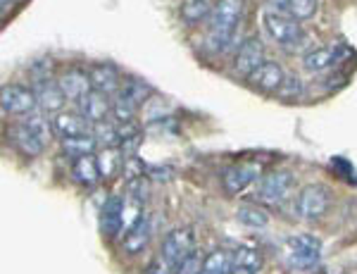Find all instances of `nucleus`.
<instances>
[{
  "label": "nucleus",
  "mask_w": 357,
  "mask_h": 274,
  "mask_svg": "<svg viewBox=\"0 0 357 274\" xmlns=\"http://www.w3.org/2000/svg\"><path fill=\"white\" fill-rule=\"evenodd\" d=\"M241 17H243V0H217L207 20L205 48L210 53H224L234 43Z\"/></svg>",
  "instance_id": "1"
},
{
  "label": "nucleus",
  "mask_w": 357,
  "mask_h": 274,
  "mask_svg": "<svg viewBox=\"0 0 357 274\" xmlns=\"http://www.w3.org/2000/svg\"><path fill=\"white\" fill-rule=\"evenodd\" d=\"M264 29L274 38L281 48L289 53H298L307 43V33L303 31L301 20L293 15H279V13H264Z\"/></svg>",
  "instance_id": "2"
},
{
  "label": "nucleus",
  "mask_w": 357,
  "mask_h": 274,
  "mask_svg": "<svg viewBox=\"0 0 357 274\" xmlns=\"http://www.w3.org/2000/svg\"><path fill=\"white\" fill-rule=\"evenodd\" d=\"M286 260H289L291 267H298V270H310V267L317 265L321 255V243L317 241L310 234H296V236L286 238Z\"/></svg>",
  "instance_id": "3"
},
{
  "label": "nucleus",
  "mask_w": 357,
  "mask_h": 274,
  "mask_svg": "<svg viewBox=\"0 0 357 274\" xmlns=\"http://www.w3.org/2000/svg\"><path fill=\"white\" fill-rule=\"evenodd\" d=\"M0 107L5 115H29L38 107L36 93L33 89L20 86V84H5L0 89Z\"/></svg>",
  "instance_id": "4"
},
{
  "label": "nucleus",
  "mask_w": 357,
  "mask_h": 274,
  "mask_svg": "<svg viewBox=\"0 0 357 274\" xmlns=\"http://www.w3.org/2000/svg\"><path fill=\"white\" fill-rule=\"evenodd\" d=\"M291 193H293V176L291 172H284V169L264 174L260 184H257V198L269 205H281L284 201H289Z\"/></svg>",
  "instance_id": "5"
},
{
  "label": "nucleus",
  "mask_w": 357,
  "mask_h": 274,
  "mask_svg": "<svg viewBox=\"0 0 357 274\" xmlns=\"http://www.w3.org/2000/svg\"><path fill=\"white\" fill-rule=\"evenodd\" d=\"M329 203H331L329 188L321 184H310L298 193L296 210L305 220H317V217H321L329 210Z\"/></svg>",
  "instance_id": "6"
},
{
  "label": "nucleus",
  "mask_w": 357,
  "mask_h": 274,
  "mask_svg": "<svg viewBox=\"0 0 357 274\" xmlns=\"http://www.w3.org/2000/svg\"><path fill=\"white\" fill-rule=\"evenodd\" d=\"M262 62H264V45H262L260 38L250 36L238 45V50H236L231 72L236 74V77L250 79V74L255 72Z\"/></svg>",
  "instance_id": "7"
},
{
  "label": "nucleus",
  "mask_w": 357,
  "mask_h": 274,
  "mask_svg": "<svg viewBox=\"0 0 357 274\" xmlns=\"http://www.w3.org/2000/svg\"><path fill=\"white\" fill-rule=\"evenodd\" d=\"M257 174H260V165L257 162L231 165V167H229L222 176V186L229 196H238V193H243L245 188L257 179Z\"/></svg>",
  "instance_id": "8"
},
{
  "label": "nucleus",
  "mask_w": 357,
  "mask_h": 274,
  "mask_svg": "<svg viewBox=\"0 0 357 274\" xmlns=\"http://www.w3.org/2000/svg\"><path fill=\"white\" fill-rule=\"evenodd\" d=\"M79 107V115H82L89 124H100V122H107L112 115V100L110 96L100 93V91H91L86 93L82 100L77 102Z\"/></svg>",
  "instance_id": "9"
},
{
  "label": "nucleus",
  "mask_w": 357,
  "mask_h": 274,
  "mask_svg": "<svg viewBox=\"0 0 357 274\" xmlns=\"http://www.w3.org/2000/svg\"><path fill=\"white\" fill-rule=\"evenodd\" d=\"M191 250H195V236L191 229H174L165 236L162 241V258L169 260L172 265H178L183 258H186Z\"/></svg>",
  "instance_id": "10"
},
{
  "label": "nucleus",
  "mask_w": 357,
  "mask_h": 274,
  "mask_svg": "<svg viewBox=\"0 0 357 274\" xmlns=\"http://www.w3.org/2000/svg\"><path fill=\"white\" fill-rule=\"evenodd\" d=\"M57 84H60L65 98L74 100V102H79L86 93H91V91H93V84H91L89 70H79V67H72V70L62 72L60 79H57Z\"/></svg>",
  "instance_id": "11"
},
{
  "label": "nucleus",
  "mask_w": 357,
  "mask_h": 274,
  "mask_svg": "<svg viewBox=\"0 0 357 274\" xmlns=\"http://www.w3.org/2000/svg\"><path fill=\"white\" fill-rule=\"evenodd\" d=\"M284 79H286V72L281 70L279 62L264 60L262 65L250 74L248 82H250L255 89L264 91V93H276V91L281 89V84H284Z\"/></svg>",
  "instance_id": "12"
},
{
  "label": "nucleus",
  "mask_w": 357,
  "mask_h": 274,
  "mask_svg": "<svg viewBox=\"0 0 357 274\" xmlns=\"http://www.w3.org/2000/svg\"><path fill=\"white\" fill-rule=\"evenodd\" d=\"M100 231L107 238H114L117 234L124 231V198L122 196H110L102 205L100 213Z\"/></svg>",
  "instance_id": "13"
},
{
  "label": "nucleus",
  "mask_w": 357,
  "mask_h": 274,
  "mask_svg": "<svg viewBox=\"0 0 357 274\" xmlns=\"http://www.w3.org/2000/svg\"><path fill=\"white\" fill-rule=\"evenodd\" d=\"M10 141H13V146L17 148V151L22 153L24 158H38L41 153L45 151V141L41 139V136L36 134V131H31L26 127L24 122L15 124L13 131H10Z\"/></svg>",
  "instance_id": "14"
},
{
  "label": "nucleus",
  "mask_w": 357,
  "mask_h": 274,
  "mask_svg": "<svg viewBox=\"0 0 357 274\" xmlns=\"http://www.w3.org/2000/svg\"><path fill=\"white\" fill-rule=\"evenodd\" d=\"M33 93H36L38 107L41 112H62V105L67 102L62 93L60 84L53 79H43V82H33Z\"/></svg>",
  "instance_id": "15"
},
{
  "label": "nucleus",
  "mask_w": 357,
  "mask_h": 274,
  "mask_svg": "<svg viewBox=\"0 0 357 274\" xmlns=\"http://www.w3.org/2000/svg\"><path fill=\"white\" fill-rule=\"evenodd\" d=\"M89 77H91V84H93L96 91L105 96H112L122 89V77H119L117 67L114 65H107V62H100V65H91L89 67Z\"/></svg>",
  "instance_id": "16"
},
{
  "label": "nucleus",
  "mask_w": 357,
  "mask_h": 274,
  "mask_svg": "<svg viewBox=\"0 0 357 274\" xmlns=\"http://www.w3.org/2000/svg\"><path fill=\"white\" fill-rule=\"evenodd\" d=\"M53 129L60 139L93 134V124H89L82 115H74V112H57V115L53 117Z\"/></svg>",
  "instance_id": "17"
},
{
  "label": "nucleus",
  "mask_w": 357,
  "mask_h": 274,
  "mask_svg": "<svg viewBox=\"0 0 357 274\" xmlns=\"http://www.w3.org/2000/svg\"><path fill=\"white\" fill-rule=\"evenodd\" d=\"M343 53L345 50L341 45H321V48H314L305 55L303 65H305V70H310V72H324L336 65V62L343 58Z\"/></svg>",
  "instance_id": "18"
},
{
  "label": "nucleus",
  "mask_w": 357,
  "mask_h": 274,
  "mask_svg": "<svg viewBox=\"0 0 357 274\" xmlns=\"http://www.w3.org/2000/svg\"><path fill=\"white\" fill-rule=\"evenodd\" d=\"M151 231H153L151 217L143 215L141 220H138L136 224L124 234V253H126V255L141 253V250L148 245V241H151Z\"/></svg>",
  "instance_id": "19"
},
{
  "label": "nucleus",
  "mask_w": 357,
  "mask_h": 274,
  "mask_svg": "<svg viewBox=\"0 0 357 274\" xmlns=\"http://www.w3.org/2000/svg\"><path fill=\"white\" fill-rule=\"evenodd\" d=\"M72 176L84 186H96L102 179L100 167H98V158L96 155H84L77 158L72 165Z\"/></svg>",
  "instance_id": "20"
},
{
  "label": "nucleus",
  "mask_w": 357,
  "mask_h": 274,
  "mask_svg": "<svg viewBox=\"0 0 357 274\" xmlns=\"http://www.w3.org/2000/svg\"><path fill=\"white\" fill-rule=\"evenodd\" d=\"M212 8H215V5H210V0H183L181 8H178V15H181V20L186 22V24L195 26L203 20H210Z\"/></svg>",
  "instance_id": "21"
},
{
  "label": "nucleus",
  "mask_w": 357,
  "mask_h": 274,
  "mask_svg": "<svg viewBox=\"0 0 357 274\" xmlns=\"http://www.w3.org/2000/svg\"><path fill=\"white\" fill-rule=\"evenodd\" d=\"M98 141L93 134H84V136H72V139H62V153L67 158H84V155H93Z\"/></svg>",
  "instance_id": "22"
},
{
  "label": "nucleus",
  "mask_w": 357,
  "mask_h": 274,
  "mask_svg": "<svg viewBox=\"0 0 357 274\" xmlns=\"http://www.w3.org/2000/svg\"><path fill=\"white\" fill-rule=\"evenodd\" d=\"M236 220H238L241 224L250 227V229H264V227L269 224L267 210H262L260 205H241V208L236 210Z\"/></svg>",
  "instance_id": "23"
},
{
  "label": "nucleus",
  "mask_w": 357,
  "mask_h": 274,
  "mask_svg": "<svg viewBox=\"0 0 357 274\" xmlns=\"http://www.w3.org/2000/svg\"><path fill=\"white\" fill-rule=\"evenodd\" d=\"M148 93H151V86L143 84L141 79H129V82H124L122 89L117 91L119 98H124L126 102H131V105H136V107H141L143 102H146Z\"/></svg>",
  "instance_id": "24"
},
{
  "label": "nucleus",
  "mask_w": 357,
  "mask_h": 274,
  "mask_svg": "<svg viewBox=\"0 0 357 274\" xmlns=\"http://www.w3.org/2000/svg\"><path fill=\"white\" fill-rule=\"evenodd\" d=\"M122 165H124V155L119 148H102V153L98 155V167H100L102 179H112Z\"/></svg>",
  "instance_id": "25"
},
{
  "label": "nucleus",
  "mask_w": 357,
  "mask_h": 274,
  "mask_svg": "<svg viewBox=\"0 0 357 274\" xmlns=\"http://www.w3.org/2000/svg\"><path fill=\"white\" fill-rule=\"evenodd\" d=\"M93 136L102 148H117L122 144V134H119V124L112 122H100L93 124Z\"/></svg>",
  "instance_id": "26"
},
{
  "label": "nucleus",
  "mask_w": 357,
  "mask_h": 274,
  "mask_svg": "<svg viewBox=\"0 0 357 274\" xmlns=\"http://www.w3.org/2000/svg\"><path fill=\"white\" fill-rule=\"evenodd\" d=\"M234 267H243V270L257 272L262 267V255L255 248H236L231 255Z\"/></svg>",
  "instance_id": "27"
},
{
  "label": "nucleus",
  "mask_w": 357,
  "mask_h": 274,
  "mask_svg": "<svg viewBox=\"0 0 357 274\" xmlns=\"http://www.w3.org/2000/svg\"><path fill=\"white\" fill-rule=\"evenodd\" d=\"M234 267L231 262V255L227 253V250H212L210 255L205 258V270L210 272H217V274H229Z\"/></svg>",
  "instance_id": "28"
},
{
  "label": "nucleus",
  "mask_w": 357,
  "mask_h": 274,
  "mask_svg": "<svg viewBox=\"0 0 357 274\" xmlns=\"http://www.w3.org/2000/svg\"><path fill=\"white\" fill-rule=\"evenodd\" d=\"M203 270H205V258L200 255V250H191V253L174 267V274H200Z\"/></svg>",
  "instance_id": "29"
},
{
  "label": "nucleus",
  "mask_w": 357,
  "mask_h": 274,
  "mask_svg": "<svg viewBox=\"0 0 357 274\" xmlns=\"http://www.w3.org/2000/svg\"><path fill=\"white\" fill-rule=\"evenodd\" d=\"M148 191H151V186H148V176H134V179L126 181V196L129 198H136V201L146 203L148 201Z\"/></svg>",
  "instance_id": "30"
},
{
  "label": "nucleus",
  "mask_w": 357,
  "mask_h": 274,
  "mask_svg": "<svg viewBox=\"0 0 357 274\" xmlns=\"http://www.w3.org/2000/svg\"><path fill=\"white\" fill-rule=\"evenodd\" d=\"M276 93L281 96L284 100H296L303 96V82L298 77H286L284 84H281V89L276 91Z\"/></svg>",
  "instance_id": "31"
},
{
  "label": "nucleus",
  "mask_w": 357,
  "mask_h": 274,
  "mask_svg": "<svg viewBox=\"0 0 357 274\" xmlns=\"http://www.w3.org/2000/svg\"><path fill=\"white\" fill-rule=\"evenodd\" d=\"M317 13V0H291V15L298 20H310Z\"/></svg>",
  "instance_id": "32"
},
{
  "label": "nucleus",
  "mask_w": 357,
  "mask_h": 274,
  "mask_svg": "<svg viewBox=\"0 0 357 274\" xmlns=\"http://www.w3.org/2000/svg\"><path fill=\"white\" fill-rule=\"evenodd\" d=\"M122 169H124V179L126 181L134 179V176H143V174H146V172H143V162L136 155L134 158H126L124 165H122Z\"/></svg>",
  "instance_id": "33"
},
{
  "label": "nucleus",
  "mask_w": 357,
  "mask_h": 274,
  "mask_svg": "<svg viewBox=\"0 0 357 274\" xmlns=\"http://www.w3.org/2000/svg\"><path fill=\"white\" fill-rule=\"evenodd\" d=\"M172 272H174V265L169 260H165L162 255H158L146 270V274H172Z\"/></svg>",
  "instance_id": "34"
},
{
  "label": "nucleus",
  "mask_w": 357,
  "mask_h": 274,
  "mask_svg": "<svg viewBox=\"0 0 357 274\" xmlns=\"http://www.w3.org/2000/svg\"><path fill=\"white\" fill-rule=\"evenodd\" d=\"M267 10L264 13H279V15H291V0H264Z\"/></svg>",
  "instance_id": "35"
},
{
  "label": "nucleus",
  "mask_w": 357,
  "mask_h": 274,
  "mask_svg": "<svg viewBox=\"0 0 357 274\" xmlns=\"http://www.w3.org/2000/svg\"><path fill=\"white\" fill-rule=\"evenodd\" d=\"M229 274H255V272L243 270V267H231V272H229Z\"/></svg>",
  "instance_id": "36"
},
{
  "label": "nucleus",
  "mask_w": 357,
  "mask_h": 274,
  "mask_svg": "<svg viewBox=\"0 0 357 274\" xmlns=\"http://www.w3.org/2000/svg\"><path fill=\"white\" fill-rule=\"evenodd\" d=\"M0 5H3V10H8V8H13V5H15V0H0Z\"/></svg>",
  "instance_id": "37"
},
{
  "label": "nucleus",
  "mask_w": 357,
  "mask_h": 274,
  "mask_svg": "<svg viewBox=\"0 0 357 274\" xmlns=\"http://www.w3.org/2000/svg\"><path fill=\"white\" fill-rule=\"evenodd\" d=\"M200 274H217V272H210V270H203V272H200Z\"/></svg>",
  "instance_id": "38"
}]
</instances>
